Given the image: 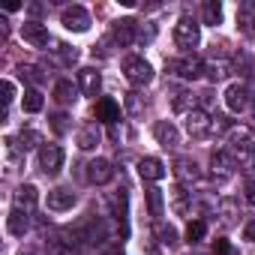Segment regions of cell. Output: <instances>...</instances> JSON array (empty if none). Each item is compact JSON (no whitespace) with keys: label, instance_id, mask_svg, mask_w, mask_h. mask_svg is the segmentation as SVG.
Returning <instances> with one entry per match:
<instances>
[{"label":"cell","instance_id":"cell-1","mask_svg":"<svg viewBox=\"0 0 255 255\" xmlns=\"http://www.w3.org/2000/svg\"><path fill=\"white\" fill-rule=\"evenodd\" d=\"M198 42H201V24L195 18L183 15L174 24V45L183 48V51H192V48H198Z\"/></svg>","mask_w":255,"mask_h":255},{"label":"cell","instance_id":"cell-2","mask_svg":"<svg viewBox=\"0 0 255 255\" xmlns=\"http://www.w3.org/2000/svg\"><path fill=\"white\" fill-rule=\"evenodd\" d=\"M123 75H126V81H129V84L144 87V84L153 81V66L144 57H126L123 60Z\"/></svg>","mask_w":255,"mask_h":255},{"label":"cell","instance_id":"cell-3","mask_svg":"<svg viewBox=\"0 0 255 255\" xmlns=\"http://www.w3.org/2000/svg\"><path fill=\"white\" fill-rule=\"evenodd\" d=\"M63 147L60 144H42L39 147V168L48 174V177H54V174H60V168H63Z\"/></svg>","mask_w":255,"mask_h":255},{"label":"cell","instance_id":"cell-4","mask_svg":"<svg viewBox=\"0 0 255 255\" xmlns=\"http://www.w3.org/2000/svg\"><path fill=\"white\" fill-rule=\"evenodd\" d=\"M60 21H63V27H66V30H75V33H84V30L90 27V12H87L84 6H78V3H72V6H66V9L60 12Z\"/></svg>","mask_w":255,"mask_h":255},{"label":"cell","instance_id":"cell-5","mask_svg":"<svg viewBox=\"0 0 255 255\" xmlns=\"http://www.w3.org/2000/svg\"><path fill=\"white\" fill-rule=\"evenodd\" d=\"M210 123H213V114H207L204 108H195L186 114V132L192 138H207L210 135Z\"/></svg>","mask_w":255,"mask_h":255},{"label":"cell","instance_id":"cell-6","mask_svg":"<svg viewBox=\"0 0 255 255\" xmlns=\"http://www.w3.org/2000/svg\"><path fill=\"white\" fill-rule=\"evenodd\" d=\"M225 105H228V111H234V114L246 111V108L252 105V99H249V87L240 84V81L228 84V87H225Z\"/></svg>","mask_w":255,"mask_h":255},{"label":"cell","instance_id":"cell-7","mask_svg":"<svg viewBox=\"0 0 255 255\" xmlns=\"http://www.w3.org/2000/svg\"><path fill=\"white\" fill-rule=\"evenodd\" d=\"M231 156H234V162H237L240 171H255V144L249 138L234 141L231 144Z\"/></svg>","mask_w":255,"mask_h":255},{"label":"cell","instance_id":"cell-8","mask_svg":"<svg viewBox=\"0 0 255 255\" xmlns=\"http://www.w3.org/2000/svg\"><path fill=\"white\" fill-rule=\"evenodd\" d=\"M168 69H171L174 75H180L183 81H195V78L204 72V63H201L198 57H180V60H171Z\"/></svg>","mask_w":255,"mask_h":255},{"label":"cell","instance_id":"cell-9","mask_svg":"<svg viewBox=\"0 0 255 255\" xmlns=\"http://www.w3.org/2000/svg\"><path fill=\"white\" fill-rule=\"evenodd\" d=\"M21 36H24V42L33 45V48H45V45L51 42L48 27L39 24V21H24V24H21Z\"/></svg>","mask_w":255,"mask_h":255},{"label":"cell","instance_id":"cell-10","mask_svg":"<svg viewBox=\"0 0 255 255\" xmlns=\"http://www.w3.org/2000/svg\"><path fill=\"white\" fill-rule=\"evenodd\" d=\"M93 117H96V123L114 126V123L120 120V105H117L111 96H102V99H96V105H93Z\"/></svg>","mask_w":255,"mask_h":255},{"label":"cell","instance_id":"cell-11","mask_svg":"<svg viewBox=\"0 0 255 255\" xmlns=\"http://www.w3.org/2000/svg\"><path fill=\"white\" fill-rule=\"evenodd\" d=\"M153 135H156V141H159L165 150H174V147L180 144V132H177V126H174L171 120H159V123L153 126Z\"/></svg>","mask_w":255,"mask_h":255},{"label":"cell","instance_id":"cell-12","mask_svg":"<svg viewBox=\"0 0 255 255\" xmlns=\"http://www.w3.org/2000/svg\"><path fill=\"white\" fill-rule=\"evenodd\" d=\"M84 174H87V180H90V183L102 186V183H108V180L114 177V168H111V162H108V159H99V156H96V159H90V162H87V171H84Z\"/></svg>","mask_w":255,"mask_h":255},{"label":"cell","instance_id":"cell-13","mask_svg":"<svg viewBox=\"0 0 255 255\" xmlns=\"http://www.w3.org/2000/svg\"><path fill=\"white\" fill-rule=\"evenodd\" d=\"M135 21L132 18H117L114 24H111V39L117 42V45H132L135 42Z\"/></svg>","mask_w":255,"mask_h":255},{"label":"cell","instance_id":"cell-14","mask_svg":"<svg viewBox=\"0 0 255 255\" xmlns=\"http://www.w3.org/2000/svg\"><path fill=\"white\" fill-rule=\"evenodd\" d=\"M78 87H81L84 96H99V90H102V75H99L93 66H84V69H78Z\"/></svg>","mask_w":255,"mask_h":255},{"label":"cell","instance_id":"cell-15","mask_svg":"<svg viewBox=\"0 0 255 255\" xmlns=\"http://www.w3.org/2000/svg\"><path fill=\"white\" fill-rule=\"evenodd\" d=\"M210 168H213V177L225 180V177H231V171L237 168V162H234V156L228 150H219V153L210 156Z\"/></svg>","mask_w":255,"mask_h":255},{"label":"cell","instance_id":"cell-16","mask_svg":"<svg viewBox=\"0 0 255 255\" xmlns=\"http://www.w3.org/2000/svg\"><path fill=\"white\" fill-rule=\"evenodd\" d=\"M174 177H177L183 186H189V183H195V180L201 177V171H198V165H195L192 159L180 156V159H174Z\"/></svg>","mask_w":255,"mask_h":255},{"label":"cell","instance_id":"cell-17","mask_svg":"<svg viewBox=\"0 0 255 255\" xmlns=\"http://www.w3.org/2000/svg\"><path fill=\"white\" fill-rule=\"evenodd\" d=\"M99 138H102L99 123H84L81 129H78V135H75V141H78V147H81V150H93V147L99 144Z\"/></svg>","mask_w":255,"mask_h":255},{"label":"cell","instance_id":"cell-18","mask_svg":"<svg viewBox=\"0 0 255 255\" xmlns=\"http://www.w3.org/2000/svg\"><path fill=\"white\" fill-rule=\"evenodd\" d=\"M72 204H75V192H69V189H51L48 192V210L63 213V210H72Z\"/></svg>","mask_w":255,"mask_h":255},{"label":"cell","instance_id":"cell-19","mask_svg":"<svg viewBox=\"0 0 255 255\" xmlns=\"http://www.w3.org/2000/svg\"><path fill=\"white\" fill-rule=\"evenodd\" d=\"M138 174H141V180H162L165 177V165L156 156H144L138 162Z\"/></svg>","mask_w":255,"mask_h":255},{"label":"cell","instance_id":"cell-20","mask_svg":"<svg viewBox=\"0 0 255 255\" xmlns=\"http://www.w3.org/2000/svg\"><path fill=\"white\" fill-rule=\"evenodd\" d=\"M6 228H9V234H15V237H24V231L30 228L27 210H21V207H12V210H9V216H6Z\"/></svg>","mask_w":255,"mask_h":255},{"label":"cell","instance_id":"cell-21","mask_svg":"<svg viewBox=\"0 0 255 255\" xmlns=\"http://www.w3.org/2000/svg\"><path fill=\"white\" fill-rule=\"evenodd\" d=\"M36 201H39V192H36V186L33 183H24V186H18V192H15V207H21V210H33L36 207Z\"/></svg>","mask_w":255,"mask_h":255},{"label":"cell","instance_id":"cell-22","mask_svg":"<svg viewBox=\"0 0 255 255\" xmlns=\"http://www.w3.org/2000/svg\"><path fill=\"white\" fill-rule=\"evenodd\" d=\"M75 93H78V87H75L69 78H60V81L54 84V90H51L54 102H60V105H69V102H75Z\"/></svg>","mask_w":255,"mask_h":255},{"label":"cell","instance_id":"cell-23","mask_svg":"<svg viewBox=\"0 0 255 255\" xmlns=\"http://www.w3.org/2000/svg\"><path fill=\"white\" fill-rule=\"evenodd\" d=\"M237 30L255 33V3H243V6L237 9Z\"/></svg>","mask_w":255,"mask_h":255},{"label":"cell","instance_id":"cell-24","mask_svg":"<svg viewBox=\"0 0 255 255\" xmlns=\"http://www.w3.org/2000/svg\"><path fill=\"white\" fill-rule=\"evenodd\" d=\"M144 198H147V210H150V216H162V210H165V195H162V189L150 186V189L144 192Z\"/></svg>","mask_w":255,"mask_h":255},{"label":"cell","instance_id":"cell-25","mask_svg":"<svg viewBox=\"0 0 255 255\" xmlns=\"http://www.w3.org/2000/svg\"><path fill=\"white\" fill-rule=\"evenodd\" d=\"M201 21L213 24V27L222 21V3H219V0H207V3L201 6Z\"/></svg>","mask_w":255,"mask_h":255},{"label":"cell","instance_id":"cell-26","mask_svg":"<svg viewBox=\"0 0 255 255\" xmlns=\"http://www.w3.org/2000/svg\"><path fill=\"white\" fill-rule=\"evenodd\" d=\"M21 105H24V111H27V114H36V111H42L45 99H42V93H39L36 87H30V90H24V99H21Z\"/></svg>","mask_w":255,"mask_h":255},{"label":"cell","instance_id":"cell-27","mask_svg":"<svg viewBox=\"0 0 255 255\" xmlns=\"http://www.w3.org/2000/svg\"><path fill=\"white\" fill-rule=\"evenodd\" d=\"M15 141H18V144H15V147H21V150H33V147H36V144H42V135H39V132H36V129H21V132H18V138H15Z\"/></svg>","mask_w":255,"mask_h":255},{"label":"cell","instance_id":"cell-28","mask_svg":"<svg viewBox=\"0 0 255 255\" xmlns=\"http://www.w3.org/2000/svg\"><path fill=\"white\" fill-rule=\"evenodd\" d=\"M219 210H222V222L225 225H237V201L234 198H222Z\"/></svg>","mask_w":255,"mask_h":255},{"label":"cell","instance_id":"cell-29","mask_svg":"<svg viewBox=\"0 0 255 255\" xmlns=\"http://www.w3.org/2000/svg\"><path fill=\"white\" fill-rule=\"evenodd\" d=\"M174 111H195V99H192V93H186V90H177L174 93Z\"/></svg>","mask_w":255,"mask_h":255},{"label":"cell","instance_id":"cell-30","mask_svg":"<svg viewBox=\"0 0 255 255\" xmlns=\"http://www.w3.org/2000/svg\"><path fill=\"white\" fill-rule=\"evenodd\" d=\"M18 75H21V81H30V84H42L45 81L39 66H18Z\"/></svg>","mask_w":255,"mask_h":255},{"label":"cell","instance_id":"cell-31","mask_svg":"<svg viewBox=\"0 0 255 255\" xmlns=\"http://www.w3.org/2000/svg\"><path fill=\"white\" fill-rule=\"evenodd\" d=\"M204 234H207V225H204L201 219H192V222L186 225V240H189V243H198Z\"/></svg>","mask_w":255,"mask_h":255},{"label":"cell","instance_id":"cell-32","mask_svg":"<svg viewBox=\"0 0 255 255\" xmlns=\"http://www.w3.org/2000/svg\"><path fill=\"white\" fill-rule=\"evenodd\" d=\"M234 129V123L228 120V117H222V114H213V123H210V135L216 132V135H225V132H231Z\"/></svg>","mask_w":255,"mask_h":255},{"label":"cell","instance_id":"cell-33","mask_svg":"<svg viewBox=\"0 0 255 255\" xmlns=\"http://www.w3.org/2000/svg\"><path fill=\"white\" fill-rule=\"evenodd\" d=\"M57 54H60V63H63V66L78 63V48H75V45H57Z\"/></svg>","mask_w":255,"mask_h":255},{"label":"cell","instance_id":"cell-34","mask_svg":"<svg viewBox=\"0 0 255 255\" xmlns=\"http://www.w3.org/2000/svg\"><path fill=\"white\" fill-rule=\"evenodd\" d=\"M66 129H69V114L57 111V114L51 117V132H54V135H63Z\"/></svg>","mask_w":255,"mask_h":255},{"label":"cell","instance_id":"cell-35","mask_svg":"<svg viewBox=\"0 0 255 255\" xmlns=\"http://www.w3.org/2000/svg\"><path fill=\"white\" fill-rule=\"evenodd\" d=\"M156 234H159V243H162V246H177V231H174L171 225H159Z\"/></svg>","mask_w":255,"mask_h":255},{"label":"cell","instance_id":"cell-36","mask_svg":"<svg viewBox=\"0 0 255 255\" xmlns=\"http://www.w3.org/2000/svg\"><path fill=\"white\" fill-rule=\"evenodd\" d=\"M126 111L129 114H141L144 111V102H141L138 93H126Z\"/></svg>","mask_w":255,"mask_h":255},{"label":"cell","instance_id":"cell-37","mask_svg":"<svg viewBox=\"0 0 255 255\" xmlns=\"http://www.w3.org/2000/svg\"><path fill=\"white\" fill-rule=\"evenodd\" d=\"M213 255H234V249H231V243L225 237H216L213 240Z\"/></svg>","mask_w":255,"mask_h":255},{"label":"cell","instance_id":"cell-38","mask_svg":"<svg viewBox=\"0 0 255 255\" xmlns=\"http://www.w3.org/2000/svg\"><path fill=\"white\" fill-rule=\"evenodd\" d=\"M204 72H207L210 81H219V78L225 75V69H222V66H213V63H204Z\"/></svg>","mask_w":255,"mask_h":255},{"label":"cell","instance_id":"cell-39","mask_svg":"<svg viewBox=\"0 0 255 255\" xmlns=\"http://www.w3.org/2000/svg\"><path fill=\"white\" fill-rule=\"evenodd\" d=\"M12 99H15V84H12V81H3V105L9 108Z\"/></svg>","mask_w":255,"mask_h":255},{"label":"cell","instance_id":"cell-40","mask_svg":"<svg viewBox=\"0 0 255 255\" xmlns=\"http://www.w3.org/2000/svg\"><path fill=\"white\" fill-rule=\"evenodd\" d=\"M183 195H186V192L177 186V189H174V210H177V213H186V198H183Z\"/></svg>","mask_w":255,"mask_h":255},{"label":"cell","instance_id":"cell-41","mask_svg":"<svg viewBox=\"0 0 255 255\" xmlns=\"http://www.w3.org/2000/svg\"><path fill=\"white\" fill-rule=\"evenodd\" d=\"M246 201L255 207V180H246Z\"/></svg>","mask_w":255,"mask_h":255},{"label":"cell","instance_id":"cell-42","mask_svg":"<svg viewBox=\"0 0 255 255\" xmlns=\"http://www.w3.org/2000/svg\"><path fill=\"white\" fill-rule=\"evenodd\" d=\"M141 249H144V255H159V249H156V243H153V240H144V246H141Z\"/></svg>","mask_w":255,"mask_h":255},{"label":"cell","instance_id":"cell-43","mask_svg":"<svg viewBox=\"0 0 255 255\" xmlns=\"http://www.w3.org/2000/svg\"><path fill=\"white\" fill-rule=\"evenodd\" d=\"M243 237H246V240H252V243H255V219H252V222H249V225H246V228H243Z\"/></svg>","mask_w":255,"mask_h":255},{"label":"cell","instance_id":"cell-44","mask_svg":"<svg viewBox=\"0 0 255 255\" xmlns=\"http://www.w3.org/2000/svg\"><path fill=\"white\" fill-rule=\"evenodd\" d=\"M96 255H123V249H120V246H108V249H102V252H96Z\"/></svg>","mask_w":255,"mask_h":255}]
</instances>
